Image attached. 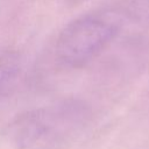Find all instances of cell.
Returning <instances> with one entry per match:
<instances>
[{
  "mask_svg": "<svg viewBox=\"0 0 149 149\" xmlns=\"http://www.w3.org/2000/svg\"><path fill=\"white\" fill-rule=\"evenodd\" d=\"M17 72V63L12 57L0 58V92L14 79Z\"/></svg>",
  "mask_w": 149,
  "mask_h": 149,
  "instance_id": "obj_2",
  "label": "cell"
},
{
  "mask_svg": "<svg viewBox=\"0 0 149 149\" xmlns=\"http://www.w3.org/2000/svg\"><path fill=\"white\" fill-rule=\"evenodd\" d=\"M127 9L132 17L149 23V0H132Z\"/></svg>",
  "mask_w": 149,
  "mask_h": 149,
  "instance_id": "obj_3",
  "label": "cell"
},
{
  "mask_svg": "<svg viewBox=\"0 0 149 149\" xmlns=\"http://www.w3.org/2000/svg\"><path fill=\"white\" fill-rule=\"evenodd\" d=\"M119 24L107 16L86 15L68 24L61 33L56 54L61 63L77 68L102 51L115 37Z\"/></svg>",
  "mask_w": 149,
  "mask_h": 149,
  "instance_id": "obj_1",
  "label": "cell"
}]
</instances>
